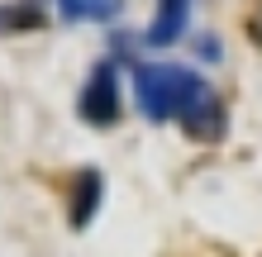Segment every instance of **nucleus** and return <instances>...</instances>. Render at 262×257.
I'll return each mask as SVG.
<instances>
[{"label": "nucleus", "instance_id": "f257e3e1", "mask_svg": "<svg viewBox=\"0 0 262 257\" xmlns=\"http://www.w3.org/2000/svg\"><path fill=\"white\" fill-rule=\"evenodd\" d=\"M134 96L152 124H177L200 143H214L224 133V105L214 96V86L191 67L177 62H148L134 72Z\"/></svg>", "mask_w": 262, "mask_h": 257}, {"label": "nucleus", "instance_id": "f03ea898", "mask_svg": "<svg viewBox=\"0 0 262 257\" xmlns=\"http://www.w3.org/2000/svg\"><path fill=\"white\" fill-rule=\"evenodd\" d=\"M81 119L96 129H110L119 119V77H115V62H100L96 72H91V81L81 86Z\"/></svg>", "mask_w": 262, "mask_h": 257}, {"label": "nucleus", "instance_id": "7ed1b4c3", "mask_svg": "<svg viewBox=\"0 0 262 257\" xmlns=\"http://www.w3.org/2000/svg\"><path fill=\"white\" fill-rule=\"evenodd\" d=\"M186 19H191V0H158L148 43H152V48H172V43L186 34Z\"/></svg>", "mask_w": 262, "mask_h": 257}, {"label": "nucleus", "instance_id": "20e7f679", "mask_svg": "<svg viewBox=\"0 0 262 257\" xmlns=\"http://www.w3.org/2000/svg\"><path fill=\"white\" fill-rule=\"evenodd\" d=\"M96 205H100V176L96 172H76V195H72V224L81 229V224L96 215Z\"/></svg>", "mask_w": 262, "mask_h": 257}, {"label": "nucleus", "instance_id": "39448f33", "mask_svg": "<svg viewBox=\"0 0 262 257\" xmlns=\"http://www.w3.org/2000/svg\"><path fill=\"white\" fill-rule=\"evenodd\" d=\"M124 10V0H57V14L62 19H115Z\"/></svg>", "mask_w": 262, "mask_h": 257}, {"label": "nucleus", "instance_id": "423d86ee", "mask_svg": "<svg viewBox=\"0 0 262 257\" xmlns=\"http://www.w3.org/2000/svg\"><path fill=\"white\" fill-rule=\"evenodd\" d=\"M34 24H38L34 5H5L0 10V34H10V29H34Z\"/></svg>", "mask_w": 262, "mask_h": 257}]
</instances>
